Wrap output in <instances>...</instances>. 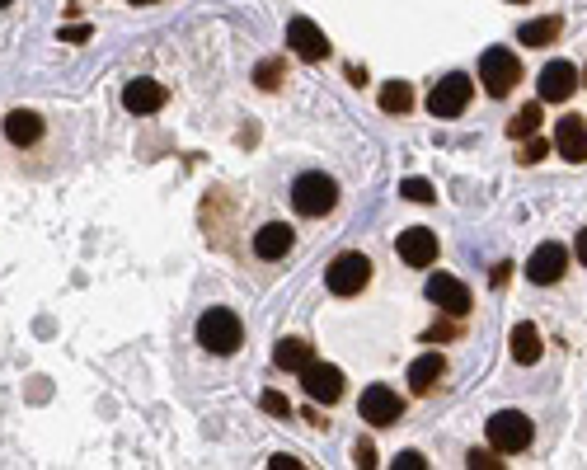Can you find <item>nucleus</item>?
<instances>
[{"instance_id":"obj_1","label":"nucleus","mask_w":587,"mask_h":470,"mask_svg":"<svg viewBox=\"0 0 587 470\" xmlns=\"http://www.w3.org/2000/svg\"><path fill=\"white\" fill-rule=\"evenodd\" d=\"M240 339H245V325H240V315L235 311H207L198 320V344L207 348V353H217V358H226V353H235L240 348Z\"/></svg>"},{"instance_id":"obj_2","label":"nucleus","mask_w":587,"mask_h":470,"mask_svg":"<svg viewBox=\"0 0 587 470\" xmlns=\"http://www.w3.org/2000/svg\"><path fill=\"white\" fill-rule=\"evenodd\" d=\"M334 203H339V184L329 174H301L292 184V207L301 217H325L334 212Z\"/></svg>"},{"instance_id":"obj_3","label":"nucleus","mask_w":587,"mask_h":470,"mask_svg":"<svg viewBox=\"0 0 587 470\" xmlns=\"http://www.w3.org/2000/svg\"><path fill=\"white\" fill-rule=\"evenodd\" d=\"M517 80H522V62L512 57L508 47H489V52L479 57V85L494 94V99H503Z\"/></svg>"},{"instance_id":"obj_4","label":"nucleus","mask_w":587,"mask_h":470,"mask_svg":"<svg viewBox=\"0 0 587 470\" xmlns=\"http://www.w3.org/2000/svg\"><path fill=\"white\" fill-rule=\"evenodd\" d=\"M325 282H329V292H334V297H357V292L371 282V259L367 254H357V250L339 254V259L329 264Z\"/></svg>"},{"instance_id":"obj_5","label":"nucleus","mask_w":587,"mask_h":470,"mask_svg":"<svg viewBox=\"0 0 587 470\" xmlns=\"http://www.w3.org/2000/svg\"><path fill=\"white\" fill-rule=\"evenodd\" d=\"M531 419L517 414V409H498L494 419H489V442H494V452H526L531 447Z\"/></svg>"},{"instance_id":"obj_6","label":"nucleus","mask_w":587,"mask_h":470,"mask_svg":"<svg viewBox=\"0 0 587 470\" xmlns=\"http://www.w3.org/2000/svg\"><path fill=\"white\" fill-rule=\"evenodd\" d=\"M470 94H475V85H470V76H447L437 80L433 94H428V109H433V118H461L465 104H470Z\"/></svg>"},{"instance_id":"obj_7","label":"nucleus","mask_w":587,"mask_h":470,"mask_svg":"<svg viewBox=\"0 0 587 470\" xmlns=\"http://www.w3.org/2000/svg\"><path fill=\"white\" fill-rule=\"evenodd\" d=\"M287 47H292L301 62H325V57H329L325 29H320L315 19H306V15H296L292 24H287Z\"/></svg>"},{"instance_id":"obj_8","label":"nucleus","mask_w":587,"mask_h":470,"mask_svg":"<svg viewBox=\"0 0 587 470\" xmlns=\"http://www.w3.org/2000/svg\"><path fill=\"white\" fill-rule=\"evenodd\" d=\"M564 268H569V250L555 245V240H545V245H536V254L526 259V278L536 282V287H550V282L564 278Z\"/></svg>"},{"instance_id":"obj_9","label":"nucleus","mask_w":587,"mask_h":470,"mask_svg":"<svg viewBox=\"0 0 587 470\" xmlns=\"http://www.w3.org/2000/svg\"><path fill=\"white\" fill-rule=\"evenodd\" d=\"M428 301H433L437 311H447L461 320V315L470 311V287H465L461 278H451V273H433V278H428Z\"/></svg>"},{"instance_id":"obj_10","label":"nucleus","mask_w":587,"mask_h":470,"mask_svg":"<svg viewBox=\"0 0 587 470\" xmlns=\"http://www.w3.org/2000/svg\"><path fill=\"white\" fill-rule=\"evenodd\" d=\"M301 386H306V395L310 400H320V405H334L343 395V372L334 367V362H310L306 372H301Z\"/></svg>"},{"instance_id":"obj_11","label":"nucleus","mask_w":587,"mask_h":470,"mask_svg":"<svg viewBox=\"0 0 587 470\" xmlns=\"http://www.w3.org/2000/svg\"><path fill=\"white\" fill-rule=\"evenodd\" d=\"M395 250H400V259L409 268H428V264H437V235L428 226H409V231H400Z\"/></svg>"},{"instance_id":"obj_12","label":"nucleus","mask_w":587,"mask_h":470,"mask_svg":"<svg viewBox=\"0 0 587 470\" xmlns=\"http://www.w3.org/2000/svg\"><path fill=\"white\" fill-rule=\"evenodd\" d=\"M400 414H404V405H400V395L390 391V386H367V391H362V419L367 423L386 428V423H395Z\"/></svg>"},{"instance_id":"obj_13","label":"nucleus","mask_w":587,"mask_h":470,"mask_svg":"<svg viewBox=\"0 0 587 470\" xmlns=\"http://www.w3.org/2000/svg\"><path fill=\"white\" fill-rule=\"evenodd\" d=\"M573 90H578V66L573 62H550L541 71V99L545 104H564V99H573Z\"/></svg>"},{"instance_id":"obj_14","label":"nucleus","mask_w":587,"mask_h":470,"mask_svg":"<svg viewBox=\"0 0 587 470\" xmlns=\"http://www.w3.org/2000/svg\"><path fill=\"white\" fill-rule=\"evenodd\" d=\"M165 99H170V90H165L160 80L141 76V80H132V85L123 90V109L127 113H155V109H165Z\"/></svg>"},{"instance_id":"obj_15","label":"nucleus","mask_w":587,"mask_h":470,"mask_svg":"<svg viewBox=\"0 0 587 470\" xmlns=\"http://www.w3.org/2000/svg\"><path fill=\"white\" fill-rule=\"evenodd\" d=\"M555 151L564 160H573V165H583L587 160V123L583 118H573V113L569 118H559L555 123Z\"/></svg>"},{"instance_id":"obj_16","label":"nucleus","mask_w":587,"mask_h":470,"mask_svg":"<svg viewBox=\"0 0 587 470\" xmlns=\"http://www.w3.org/2000/svg\"><path fill=\"white\" fill-rule=\"evenodd\" d=\"M292 245H296V231L287 226V221H268V226L254 235V254H259V259H268V264H273V259H287V254H292Z\"/></svg>"},{"instance_id":"obj_17","label":"nucleus","mask_w":587,"mask_h":470,"mask_svg":"<svg viewBox=\"0 0 587 470\" xmlns=\"http://www.w3.org/2000/svg\"><path fill=\"white\" fill-rule=\"evenodd\" d=\"M442 372H447V362H442V353H423V358L409 362V386H414L418 395H428L442 381Z\"/></svg>"},{"instance_id":"obj_18","label":"nucleus","mask_w":587,"mask_h":470,"mask_svg":"<svg viewBox=\"0 0 587 470\" xmlns=\"http://www.w3.org/2000/svg\"><path fill=\"white\" fill-rule=\"evenodd\" d=\"M508 348H512V362H522V367H531V362H541V329L536 325H517L512 329V339H508Z\"/></svg>"},{"instance_id":"obj_19","label":"nucleus","mask_w":587,"mask_h":470,"mask_svg":"<svg viewBox=\"0 0 587 470\" xmlns=\"http://www.w3.org/2000/svg\"><path fill=\"white\" fill-rule=\"evenodd\" d=\"M5 137L15 141V146H33V141L43 137V118L29 109H15L10 118H5Z\"/></svg>"},{"instance_id":"obj_20","label":"nucleus","mask_w":587,"mask_h":470,"mask_svg":"<svg viewBox=\"0 0 587 470\" xmlns=\"http://www.w3.org/2000/svg\"><path fill=\"white\" fill-rule=\"evenodd\" d=\"M273 362H278L282 372H296V376H301L310 362H315V353H310L306 339H282V344L273 348Z\"/></svg>"},{"instance_id":"obj_21","label":"nucleus","mask_w":587,"mask_h":470,"mask_svg":"<svg viewBox=\"0 0 587 470\" xmlns=\"http://www.w3.org/2000/svg\"><path fill=\"white\" fill-rule=\"evenodd\" d=\"M559 24L555 15H545V19H531V24H522V47H550L559 38Z\"/></svg>"},{"instance_id":"obj_22","label":"nucleus","mask_w":587,"mask_h":470,"mask_svg":"<svg viewBox=\"0 0 587 470\" xmlns=\"http://www.w3.org/2000/svg\"><path fill=\"white\" fill-rule=\"evenodd\" d=\"M381 109H386V113H409V109H414V90H409L404 80L381 85Z\"/></svg>"},{"instance_id":"obj_23","label":"nucleus","mask_w":587,"mask_h":470,"mask_svg":"<svg viewBox=\"0 0 587 470\" xmlns=\"http://www.w3.org/2000/svg\"><path fill=\"white\" fill-rule=\"evenodd\" d=\"M536 127H541V104H526L517 118L508 123V137L522 141V137H536Z\"/></svg>"},{"instance_id":"obj_24","label":"nucleus","mask_w":587,"mask_h":470,"mask_svg":"<svg viewBox=\"0 0 587 470\" xmlns=\"http://www.w3.org/2000/svg\"><path fill=\"white\" fill-rule=\"evenodd\" d=\"M400 198H409V203H437V193H433V184H428V179H404Z\"/></svg>"},{"instance_id":"obj_25","label":"nucleus","mask_w":587,"mask_h":470,"mask_svg":"<svg viewBox=\"0 0 587 470\" xmlns=\"http://www.w3.org/2000/svg\"><path fill=\"white\" fill-rule=\"evenodd\" d=\"M259 405H263V414H278V419H287V414H292V400H287V395H278V391H268Z\"/></svg>"},{"instance_id":"obj_26","label":"nucleus","mask_w":587,"mask_h":470,"mask_svg":"<svg viewBox=\"0 0 587 470\" xmlns=\"http://www.w3.org/2000/svg\"><path fill=\"white\" fill-rule=\"evenodd\" d=\"M278 80H282V57H273V62L259 66V85H263V90H278Z\"/></svg>"},{"instance_id":"obj_27","label":"nucleus","mask_w":587,"mask_h":470,"mask_svg":"<svg viewBox=\"0 0 587 470\" xmlns=\"http://www.w3.org/2000/svg\"><path fill=\"white\" fill-rule=\"evenodd\" d=\"M353 466L357 470H371V466H376V447H371V442H357V447H353Z\"/></svg>"},{"instance_id":"obj_28","label":"nucleus","mask_w":587,"mask_h":470,"mask_svg":"<svg viewBox=\"0 0 587 470\" xmlns=\"http://www.w3.org/2000/svg\"><path fill=\"white\" fill-rule=\"evenodd\" d=\"M465 466H470V470H498L503 461H494V452H470V456H465Z\"/></svg>"},{"instance_id":"obj_29","label":"nucleus","mask_w":587,"mask_h":470,"mask_svg":"<svg viewBox=\"0 0 587 470\" xmlns=\"http://www.w3.org/2000/svg\"><path fill=\"white\" fill-rule=\"evenodd\" d=\"M545 151H550V141H545V137H531V141H526V156L522 160H526V165H536Z\"/></svg>"},{"instance_id":"obj_30","label":"nucleus","mask_w":587,"mask_h":470,"mask_svg":"<svg viewBox=\"0 0 587 470\" xmlns=\"http://www.w3.org/2000/svg\"><path fill=\"white\" fill-rule=\"evenodd\" d=\"M423 466H428V461H423L418 452H400V456H395V470H423Z\"/></svg>"},{"instance_id":"obj_31","label":"nucleus","mask_w":587,"mask_h":470,"mask_svg":"<svg viewBox=\"0 0 587 470\" xmlns=\"http://www.w3.org/2000/svg\"><path fill=\"white\" fill-rule=\"evenodd\" d=\"M62 38H66V43H85V38H90V29H85V24H66Z\"/></svg>"},{"instance_id":"obj_32","label":"nucleus","mask_w":587,"mask_h":470,"mask_svg":"<svg viewBox=\"0 0 587 470\" xmlns=\"http://www.w3.org/2000/svg\"><path fill=\"white\" fill-rule=\"evenodd\" d=\"M268 470H301V461H296V456H273Z\"/></svg>"},{"instance_id":"obj_33","label":"nucleus","mask_w":587,"mask_h":470,"mask_svg":"<svg viewBox=\"0 0 587 470\" xmlns=\"http://www.w3.org/2000/svg\"><path fill=\"white\" fill-rule=\"evenodd\" d=\"M573 250H578V259H583V264H587V226H583V231H578V245H573Z\"/></svg>"},{"instance_id":"obj_34","label":"nucleus","mask_w":587,"mask_h":470,"mask_svg":"<svg viewBox=\"0 0 587 470\" xmlns=\"http://www.w3.org/2000/svg\"><path fill=\"white\" fill-rule=\"evenodd\" d=\"M5 5H15V0H0V10H5Z\"/></svg>"},{"instance_id":"obj_35","label":"nucleus","mask_w":587,"mask_h":470,"mask_svg":"<svg viewBox=\"0 0 587 470\" xmlns=\"http://www.w3.org/2000/svg\"><path fill=\"white\" fill-rule=\"evenodd\" d=\"M132 5H151V0H132Z\"/></svg>"},{"instance_id":"obj_36","label":"nucleus","mask_w":587,"mask_h":470,"mask_svg":"<svg viewBox=\"0 0 587 470\" xmlns=\"http://www.w3.org/2000/svg\"><path fill=\"white\" fill-rule=\"evenodd\" d=\"M517 5H526V0H517Z\"/></svg>"}]
</instances>
